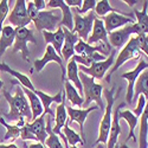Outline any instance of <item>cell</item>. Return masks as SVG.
Here are the masks:
<instances>
[{
  "instance_id": "7dc6e473",
  "label": "cell",
  "mask_w": 148,
  "mask_h": 148,
  "mask_svg": "<svg viewBox=\"0 0 148 148\" xmlns=\"http://www.w3.org/2000/svg\"><path fill=\"white\" fill-rule=\"evenodd\" d=\"M3 87H4V83H3L1 79H0V89H3Z\"/></svg>"
},
{
  "instance_id": "ab89813d",
  "label": "cell",
  "mask_w": 148,
  "mask_h": 148,
  "mask_svg": "<svg viewBox=\"0 0 148 148\" xmlns=\"http://www.w3.org/2000/svg\"><path fill=\"white\" fill-rule=\"evenodd\" d=\"M36 10L38 11H45L46 10V1L45 0H34V1H32Z\"/></svg>"
},
{
  "instance_id": "4fadbf2b",
  "label": "cell",
  "mask_w": 148,
  "mask_h": 148,
  "mask_svg": "<svg viewBox=\"0 0 148 148\" xmlns=\"http://www.w3.org/2000/svg\"><path fill=\"white\" fill-rule=\"evenodd\" d=\"M98 107L95 104L92 107H88V108H72V107H69L66 106V113H68V116H69V120L70 121H73V122H77L78 126H79V130H81V138L83 139V141L85 142V135H84V122L87 120L88 115L92 112V110H97Z\"/></svg>"
},
{
  "instance_id": "f35d334b",
  "label": "cell",
  "mask_w": 148,
  "mask_h": 148,
  "mask_svg": "<svg viewBox=\"0 0 148 148\" xmlns=\"http://www.w3.org/2000/svg\"><path fill=\"white\" fill-rule=\"evenodd\" d=\"M146 102H147L146 97L142 96V95H140L139 98H138V106H136V108L133 110V114L136 116V117H139V116L142 115L143 110H145V107H146Z\"/></svg>"
},
{
  "instance_id": "277c9868",
  "label": "cell",
  "mask_w": 148,
  "mask_h": 148,
  "mask_svg": "<svg viewBox=\"0 0 148 148\" xmlns=\"http://www.w3.org/2000/svg\"><path fill=\"white\" fill-rule=\"evenodd\" d=\"M104 98L107 100V104L104 108V114L100 123V130H98V136L95 142V145L102 143L106 145L109 136V130L112 126V120H113V108L115 103V88L113 89H103Z\"/></svg>"
},
{
  "instance_id": "8992f818",
  "label": "cell",
  "mask_w": 148,
  "mask_h": 148,
  "mask_svg": "<svg viewBox=\"0 0 148 148\" xmlns=\"http://www.w3.org/2000/svg\"><path fill=\"white\" fill-rule=\"evenodd\" d=\"M115 56H116V50H112L109 53V57L106 58L104 60L95 62V63H92L89 68L83 66V65H78V69H79L81 72L92 77L94 79H103L106 73L114 65Z\"/></svg>"
},
{
  "instance_id": "1f68e13d",
  "label": "cell",
  "mask_w": 148,
  "mask_h": 148,
  "mask_svg": "<svg viewBox=\"0 0 148 148\" xmlns=\"http://www.w3.org/2000/svg\"><path fill=\"white\" fill-rule=\"evenodd\" d=\"M64 91H65V96L66 98L70 101V103L72 106H76V107H83V103H84V97H82L77 89L73 87V85L66 81L64 82Z\"/></svg>"
},
{
  "instance_id": "cb8c5ba5",
  "label": "cell",
  "mask_w": 148,
  "mask_h": 148,
  "mask_svg": "<svg viewBox=\"0 0 148 148\" xmlns=\"http://www.w3.org/2000/svg\"><path fill=\"white\" fill-rule=\"evenodd\" d=\"M66 81H69L73 87H75L78 91V94L83 97V87H82V83L79 79V69H78V64L76 63L72 58L68 62V65H66Z\"/></svg>"
},
{
  "instance_id": "5bb4252c",
  "label": "cell",
  "mask_w": 148,
  "mask_h": 148,
  "mask_svg": "<svg viewBox=\"0 0 148 148\" xmlns=\"http://www.w3.org/2000/svg\"><path fill=\"white\" fill-rule=\"evenodd\" d=\"M46 7H49V8H60L62 10V20H60L59 26L65 27L69 31H73L72 11L65 4L64 0H50V1H46Z\"/></svg>"
},
{
  "instance_id": "e0dca14e",
  "label": "cell",
  "mask_w": 148,
  "mask_h": 148,
  "mask_svg": "<svg viewBox=\"0 0 148 148\" xmlns=\"http://www.w3.org/2000/svg\"><path fill=\"white\" fill-rule=\"evenodd\" d=\"M97 42H102L103 45L108 49V50H112V45H110V43H109L108 32L106 31L104 24H103L102 19H98V18H96L95 21H94L92 31H91V34L89 36L87 43L89 45H92V44H95Z\"/></svg>"
},
{
  "instance_id": "d6986e66",
  "label": "cell",
  "mask_w": 148,
  "mask_h": 148,
  "mask_svg": "<svg viewBox=\"0 0 148 148\" xmlns=\"http://www.w3.org/2000/svg\"><path fill=\"white\" fill-rule=\"evenodd\" d=\"M63 31H64V44H63V47H62V59L65 60V62H69L73 56H75V46L78 42V36L72 32V31H69L68 29L63 27Z\"/></svg>"
},
{
  "instance_id": "d4e9b609",
  "label": "cell",
  "mask_w": 148,
  "mask_h": 148,
  "mask_svg": "<svg viewBox=\"0 0 148 148\" xmlns=\"http://www.w3.org/2000/svg\"><path fill=\"white\" fill-rule=\"evenodd\" d=\"M23 87V85H21ZM23 91L24 94H25L26 98H27V101H29V104H30V108H31V113H32V121L37 120L39 116L43 115L44 113V109H43V104L39 100V97L37 96L33 91L29 90L27 88L25 87H23Z\"/></svg>"
},
{
  "instance_id": "d590c367",
  "label": "cell",
  "mask_w": 148,
  "mask_h": 148,
  "mask_svg": "<svg viewBox=\"0 0 148 148\" xmlns=\"http://www.w3.org/2000/svg\"><path fill=\"white\" fill-rule=\"evenodd\" d=\"M94 12L96 16L106 17L109 13H114V12H120V11L110 6V1H108V0H101V1H97Z\"/></svg>"
},
{
  "instance_id": "ac0fdd59",
  "label": "cell",
  "mask_w": 148,
  "mask_h": 148,
  "mask_svg": "<svg viewBox=\"0 0 148 148\" xmlns=\"http://www.w3.org/2000/svg\"><path fill=\"white\" fill-rule=\"evenodd\" d=\"M123 107H126V103L122 102L120 103L115 109H114V114H113V120H112V126H110V130H109V136H108V141H107V148H114L117 145V139L121 135L122 130H121V126H120V112Z\"/></svg>"
},
{
  "instance_id": "74e56055",
  "label": "cell",
  "mask_w": 148,
  "mask_h": 148,
  "mask_svg": "<svg viewBox=\"0 0 148 148\" xmlns=\"http://www.w3.org/2000/svg\"><path fill=\"white\" fill-rule=\"evenodd\" d=\"M96 4L97 1H95V0H83V4H82V7L78 10H76L75 12L78 14H84V13H87V12L89 11H94L95 7H96Z\"/></svg>"
},
{
  "instance_id": "30bf717a",
  "label": "cell",
  "mask_w": 148,
  "mask_h": 148,
  "mask_svg": "<svg viewBox=\"0 0 148 148\" xmlns=\"http://www.w3.org/2000/svg\"><path fill=\"white\" fill-rule=\"evenodd\" d=\"M51 62H55V63H57L60 66V69H62V79H63V82H65L66 69H65V65L63 63V59H62V57L56 52V50L51 45L46 46L44 56L40 59H36L33 65H34V69H36L37 72H40L45 68V65L49 64V63H51Z\"/></svg>"
},
{
  "instance_id": "f546056e",
  "label": "cell",
  "mask_w": 148,
  "mask_h": 148,
  "mask_svg": "<svg viewBox=\"0 0 148 148\" xmlns=\"http://www.w3.org/2000/svg\"><path fill=\"white\" fill-rule=\"evenodd\" d=\"M139 148H148V101L140 119L139 132Z\"/></svg>"
},
{
  "instance_id": "83f0119b",
  "label": "cell",
  "mask_w": 148,
  "mask_h": 148,
  "mask_svg": "<svg viewBox=\"0 0 148 148\" xmlns=\"http://www.w3.org/2000/svg\"><path fill=\"white\" fill-rule=\"evenodd\" d=\"M140 95L145 96L146 100H148V69H146L143 72H141L139 78L135 82L133 103L138 100Z\"/></svg>"
},
{
  "instance_id": "3957f363",
  "label": "cell",
  "mask_w": 148,
  "mask_h": 148,
  "mask_svg": "<svg viewBox=\"0 0 148 148\" xmlns=\"http://www.w3.org/2000/svg\"><path fill=\"white\" fill-rule=\"evenodd\" d=\"M79 79L83 87V95H84V103L83 107L84 109L88 108L91 102H95V104L98 107V109H101L104 112V102H103V87L101 84H98L95 82V79L85 73L81 72L79 73Z\"/></svg>"
},
{
  "instance_id": "7402d4cb",
  "label": "cell",
  "mask_w": 148,
  "mask_h": 148,
  "mask_svg": "<svg viewBox=\"0 0 148 148\" xmlns=\"http://www.w3.org/2000/svg\"><path fill=\"white\" fill-rule=\"evenodd\" d=\"M65 98L66 96H64L63 98V101H62V103H59L56 108V125L55 127L52 128V132L56 134V135H59V136L63 139V141L65 143H68L65 136H64V134L62 133V129H63V127L65 126V123H66V106H65Z\"/></svg>"
},
{
  "instance_id": "5b68a950",
  "label": "cell",
  "mask_w": 148,
  "mask_h": 148,
  "mask_svg": "<svg viewBox=\"0 0 148 148\" xmlns=\"http://www.w3.org/2000/svg\"><path fill=\"white\" fill-rule=\"evenodd\" d=\"M139 53H141L140 51V47H139V40H138V37H132V38L129 39V42L122 47L121 52L119 53V56L115 58V63L114 65L112 66V69L109 70L108 75L106 76V81L107 83H110V78H112V75L120 69V66H122L125 63H127V62L129 59H133L135 57H138Z\"/></svg>"
},
{
  "instance_id": "2e32d148",
  "label": "cell",
  "mask_w": 148,
  "mask_h": 148,
  "mask_svg": "<svg viewBox=\"0 0 148 148\" xmlns=\"http://www.w3.org/2000/svg\"><path fill=\"white\" fill-rule=\"evenodd\" d=\"M103 24H104V27L106 31L108 33L116 31L117 29H122L129 24H132L133 18H129L125 14L120 13V12H114V13H109L106 17H103Z\"/></svg>"
},
{
  "instance_id": "ffe728a7",
  "label": "cell",
  "mask_w": 148,
  "mask_h": 148,
  "mask_svg": "<svg viewBox=\"0 0 148 148\" xmlns=\"http://www.w3.org/2000/svg\"><path fill=\"white\" fill-rule=\"evenodd\" d=\"M33 92L39 97V100H40V102H42V104H43L44 114H45V115L47 114L49 116H55V113L52 112V109L50 108L51 104H52V103H62V101H63V98H64V96H65L64 89L62 90V91H59L58 94H56L55 96H50V95H47V94H45V92H43V91H40V90H37V89H36Z\"/></svg>"
},
{
  "instance_id": "f1b7e54d",
  "label": "cell",
  "mask_w": 148,
  "mask_h": 148,
  "mask_svg": "<svg viewBox=\"0 0 148 148\" xmlns=\"http://www.w3.org/2000/svg\"><path fill=\"white\" fill-rule=\"evenodd\" d=\"M147 8H148V1H145L143 3V8L142 11H139V10H134V16L136 17V29H138V32L140 34H145L147 36L148 33V13H147Z\"/></svg>"
},
{
  "instance_id": "4316f807",
  "label": "cell",
  "mask_w": 148,
  "mask_h": 148,
  "mask_svg": "<svg viewBox=\"0 0 148 148\" xmlns=\"http://www.w3.org/2000/svg\"><path fill=\"white\" fill-rule=\"evenodd\" d=\"M0 71H4V72L10 73L11 76H13L16 78V81L19 82V84H21L23 87L27 88L29 90H31V91H34L36 90V88H34V85L32 84L31 79L26 75H24V73L17 71V70H13L12 68H10V65H7L6 63H4V62H3V63H0Z\"/></svg>"
},
{
  "instance_id": "c3c4849f",
  "label": "cell",
  "mask_w": 148,
  "mask_h": 148,
  "mask_svg": "<svg viewBox=\"0 0 148 148\" xmlns=\"http://www.w3.org/2000/svg\"><path fill=\"white\" fill-rule=\"evenodd\" d=\"M69 148H78V147H77V146H70Z\"/></svg>"
},
{
  "instance_id": "836d02e7",
  "label": "cell",
  "mask_w": 148,
  "mask_h": 148,
  "mask_svg": "<svg viewBox=\"0 0 148 148\" xmlns=\"http://www.w3.org/2000/svg\"><path fill=\"white\" fill-rule=\"evenodd\" d=\"M0 125H3L6 128V134L4 136V141H7V140L13 141V140L20 138L21 128L18 127L17 125H10L8 122H6V120L4 117H0Z\"/></svg>"
},
{
  "instance_id": "6da1fadb",
  "label": "cell",
  "mask_w": 148,
  "mask_h": 148,
  "mask_svg": "<svg viewBox=\"0 0 148 148\" xmlns=\"http://www.w3.org/2000/svg\"><path fill=\"white\" fill-rule=\"evenodd\" d=\"M12 84H16V94L12 96L7 90H3L4 97L6 98L7 103L10 104V112L5 114L4 116L11 122V121H18L19 119H25L26 122L32 121V113L29 104V101L23 91L21 84H19L18 81L13 79Z\"/></svg>"
},
{
  "instance_id": "9a60e30c",
  "label": "cell",
  "mask_w": 148,
  "mask_h": 148,
  "mask_svg": "<svg viewBox=\"0 0 148 148\" xmlns=\"http://www.w3.org/2000/svg\"><path fill=\"white\" fill-rule=\"evenodd\" d=\"M25 128L30 132V134L34 138L37 142L42 145L45 143L47 139V132H46V123H45V114L43 113L42 116H39L37 120L32 122H26Z\"/></svg>"
},
{
  "instance_id": "9c48e42d",
  "label": "cell",
  "mask_w": 148,
  "mask_h": 148,
  "mask_svg": "<svg viewBox=\"0 0 148 148\" xmlns=\"http://www.w3.org/2000/svg\"><path fill=\"white\" fill-rule=\"evenodd\" d=\"M7 21L10 23L11 26H14L16 29L26 27L30 23H32L27 13L25 0H17V1H14V6L7 17Z\"/></svg>"
},
{
  "instance_id": "8fae6325",
  "label": "cell",
  "mask_w": 148,
  "mask_h": 148,
  "mask_svg": "<svg viewBox=\"0 0 148 148\" xmlns=\"http://www.w3.org/2000/svg\"><path fill=\"white\" fill-rule=\"evenodd\" d=\"M133 34H136V36L139 34L135 23L129 24V25H127L125 27L108 33V39H109L110 45L114 46L115 49H122L129 42L130 36H133Z\"/></svg>"
},
{
  "instance_id": "60d3db41",
  "label": "cell",
  "mask_w": 148,
  "mask_h": 148,
  "mask_svg": "<svg viewBox=\"0 0 148 148\" xmlns=\"http://www.w3.org/2000/svg\"><path fill=\"white\" fill-rule=\"evenodd\" d=\"M64 1L69 7L72 6L78 10H79V7H82V4H83V0H64Z\"/></svg>"
},
{
  "instance_id": "4dcf8cb0",
  "label": "cell",
  "mask_w": 148,
  "mask_h": 148,
  "mask_svg": "<svg viewBox=\"0 0 148 148\" xmlns=\"http://www.w3.org/2000/svg\"><path fill=\"white\" fill-rule=\"evenodd\" d=\"M119 115H120V119H123L127 121L128 127H129V134H128L125 143H127L130 139H133V141H136V138H135V128L138 126L139 117L135 116L132 110H123V112H120Z\"/></svg>"
},
{
  "instance_id": "603a6c76",
  "label": "cell",
  "mask_w": 148,
  "mask_h": 148,
  "mask_svg": "<svg viewBox=\"0 0 148 148\" xmlns=\"http://www.w3.org/2000/svg\"><path fill=\"white\" fill-rule=\"evenodd\" d=\"M43 36H44V39L46 42L47 45H51L56 52L62 57V47H63L64 44V31L63 27L59 26L57 29V31L55 32H47V31H43Z\"/></svg>"
},
{
  "instance_id": "44dd1931",
  "label": "cell",
  "mask_w": 148,
  "mask_h": 148,
  "mask_svg": "<svg viewBox=\"0 0 148 148\" xmlns=\"http://www.w3.org/2000/svg\"><path fill=\"white\" fill-rule=\"evenodd\" d=\"M112 50H113V49H112ZM112 50H108V49L103 44L102 45H97V46L89 45L87 42H84L82 39H78V42H77V44L75 46V53L78 55V56H84V57L91 56V55H94L96 52L106 56V55H109Z\"/></svg>"
},
{
  "instance_id": "7a4b0ae2",
  "label": "cell",
  "mask_w": 148,
  "mask_h": 148,
  "mask_svg": "<svg viewBox=\"0 0 148 148\" xmlns=\"http://www.w3.org/2000/svg\"><path fill=\"white\" fill-rule=\"evenodd\" d=\"M27 13L31 21L34 24L36 29L38 31H47V32H55L57 26L59 27V24L62 20V14H55V11H38L36 10L32 1L26 4Z\"/></svg>"
},
{
  "instance_id": "d6a6232c",
  "label": "cell",
  "mask_w": 148,
  "mask_h": 148,
  "mask_svg": "<svg viewBox=\"0 0 148 148\" xmlns=\"http://www.w3.org/2000/svg\"><path fill=\"white\" fill-rule=\"evenodd\" d=\"M46 132H47V139H46V141H45V143H44L45 147H47V148H64V146H63V143H62L59 136H58V135H56V134L52 132L50 117H47Z\"/></svg>"
},
{
  "instance_id": "f6af8a7d",
  "label": "cell",
  "mask_w": 148,
  "mask_h": 148,
  "mask_svg": "<svg viewBox=\"0 0 148 148\" xmlns=\"http://www.w3.org/2000/svg\"><path fill=\"white\" fill-rule=\"evenodd\" d=\"M96 146H97L96 148H104V145H101V143H98V145H96ZM114 148H120V146H117V145H116Z\"/></svg>"
},
{
  "instance_id": "e575fe53",
  "label": "cell",
  "mask_w": 148,
  "mask_h": 148,
  "mask_svg": "<svg viewBox=\"0 0 148 148\" xmlns=\"http://www.w3.org/2000/svg\"><path fill=\"white\" fill-rule=\"evenodd\" d=\"M62 133L64 134V136L68 141V145L69 147L70 146H76L77 143L79 145H85V142L83 141V139L81 138V134H77L75 130H72L68 123H65V126L63 127V129H62Z\"/></svg>"
},
{
  "instance_id": "484cf974",
  "label": "cell",
  "mask_w": 148,
  "mask_h": 148,
  "mask_svg": "<svg viewBox=\"0 0 148 148\" xmlns=\"http://www.w3.org/2000/svg\"><path fill=\"white\" fill-rule=\"evenodd\" d=\"M14 37L16 31L11 25L3 26V31L1 34H0V58L3 57V55L10 46L14 44Z\"/></svg>"
},
{
  "instance_id": "7c38bea8",
  "label": "cell",
  "mask_w": 148,
  "mask_h": 148,
  "mask_svg": "<svg viewBox=\"0 0 148 148\" xmlns=\"http://www.w3.org/2000/svg\"><path fill=\"white\" fill-rule=\"evenodd\" d=\"M146 69H148V60L147 59H140L138 65L135 66V69H133L132 71H128V72H125L122 73L121 77L127 79L128 82V88H127V95H126V98H127V103L128 104H133V96H134V85H135V82L139 78L140 73L143 72Z\"/></svg>"
},
{
  "instance_id": "8d00e7d4",
  "label": "cell",
  "mask_w": 148,
  "mask_h": 148,
  "mask_svg": "<svg viewBox=\"0 0 148 148\" xmlns=\"http://www.w3.org/2000/svg\"><path fill=\"white\" fill-rule=\"evenodd\" d=\"M8 1L7 0H1L0 1V34H1V31H3V24L8 14Z\"/></svg>"
},
{
  "instance_id": "52a82bcc",
  "label": "cell",
  "mask_w": 148,
  "mask_h": 148,
  "mask_svg": "<svg viewBox=\"0 0 148 148\" xmlns=\"http://www.w3.org/2000/svg\"><path fill=\"white\" fill-rule=\"evenodd\" d=\"M16 37H14V44H13V52H20L21 57L25 62H29L30 57V49L27 46L29 43L37 44V40L33 36L32 30L29 27H20L14 29Z\"/></svg>"
},
{
  "instance_id": "ee69618b",
  "label": "cell",
  "mask_w": 148,
  "mask_h": 148,
  "mask_svg": "<svg viewBox=\"0 0 148 148\" xmlns=\"http://www.w3.org/2000/svg\"><path fill=\"white\" fill-rule=\"evenodd\" d=\"M125 3H127V5H128V6L133 7V5H135V4H138L139 1H138V0H133V1H132V0H127V1H125Z\"/></svg>"
},
{
  "instance_id": "ba28073f",
  "label": "cell",
  "mask_w": 148,
  "mask_h": 148,
  "mask_svg": "<svg viewBox=\"0 0 148 148\" xmlns=\"http://www.w3.org/2000/svg\"><path fill=\"white\" fill-rule=\"evenodd\" d=\"M73 31L77 36L78 38L82 39V40H88L89 36L92 31V25H94V21L95 19L97 18L95 12L94 11H90L87 16L82 17L81 14L78 13H73Z\"/></svg>"
},
{
  "instance_id": "7bdbcfd3",
  "label": "cell",
  "mask_w": 148,
  "mask_h": 148,
  "mask_svg": "<svg viewBox=\"0 0 148 148\" xmlns=\"http://www.w3.org/2000/svg\"><path fill=\"white\" fill-rule=\"evenodd\" d=\"M0 148H19L16 143H8V145H3L0 143Z\"/></svg>"
},
{
  "instance_id": "bcb514c9",
  "label": "cell",
  "mask_w": 148,
  "mask_h": 148,
  "mask_svg": "<svg viewBox=\"0 0 148 148\" xmlns=\"http://www.w3.org/2000/svg\"><path fill=\"white\" fill-rule=\"evenodd\" d=\"M120 148H129V147H128V146H127V145H126V143H122V145H121V147H120Z\"/></svg>"
},
{
  "instance_id": "b9f144b4",
  "label": "cell",
  "mask_w": 148,
  "mask_h": 148,
  "mask_svg": "<svg viewBox=\"0 0 148 148\" xmlns=\"http://www.w3.org/2000/svg\"><path fill=\"white\" fill-rule=\"evenodd\" d=\"M24 148H46V147L39 142H36V143H31V145H24Z\"/></svg>"
}]
</instances>
